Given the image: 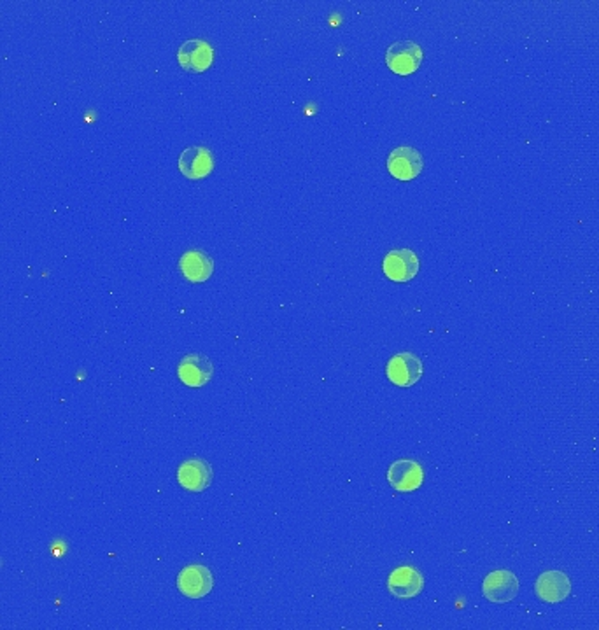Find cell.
Instances as JSON below:
<instances>
[{
    "label": "cell",
    "instance_id": "cell-13",
    "mask_svg": "<svg viewBox=\"0 0 599 630\" xmlns=\"http://www.w3.org/2000/svg\"><path fill=\"white\" fill-rule=\"evenodd\" d=\"M212 373L214 366L201 354H188L177 366V375L188 387H203L212 378Z\"/></svg>",
    "mask_w": 599,
    "mask_h": 630
},
{
    "label": "cell",
    "instance_id": "cell-5",
    "mask_svg": "<svg viewBox=\"0 0 599 630\" xmlns=\"http://www.w3.org/2000/svg\"><path fill=\"white\" fill-rule=\"evenodd\" d=\"M214 60L212 46L203 39H190L181 44L177 51V62L184 70L192 74H201Z\"/></svg>",
    "mask_w": 599,
    "mask_h": 630
},
{
    "label": "cell",
    "instance_id": "cell-8",
    "mask_svg": "<svg viewBox=\"0 0 599 630\" xmlns=\"http://www.w3.org/2000/svg\"><path fill=\"white\" fill-rule=\"evenodd\" d=\"M425 165L423 155L410 146H399L388 156V170L398 181L416 179Z\"/></svg>",
    "mask_w": 599,
    "mask_h": 630
},
{
    "label": "cell",
    "instance_id": "cell-14",
    "mask_svg": "<svg viewBox=\"0 0 599 630\" xmlns=\"http://www.w3.org/2000/svg\"><path fill=\"white\" fill-rule=\"evenodd\" d=\"M179 268L184 275V279H188L190 282H205L210 279L212 271H214V260L200 249H192L188 253H184L179 260Z\"/></svg>",
    "mask_w": 599,
    "mask_h": 630
},
{
    "label": "cell",
    "instance_id": "cell-1",
    "mask_svg": "<svg viewBox=\"0 0 599 630\" xmlns=\"http://www.w3.org/2000/svg\"><path fill=\"white\" fill-rule=\"evenodd\" d=\"M386 64L398 75H410L423 64V48L414 40H398L388 48Z\"/></svg>",
    "mask_w": 599,
    "mask_h": 630
},
{
    "label": "cell",
    "instance_id": "cell-4",
    "mask_svg": "<svg viewBox=\"0 0 599 630\" xmlns=\"http://www.w3.org/2000/svg\"><path fill=\"white\" fill-rule=\"evenodd\" d=\"M212 587H214V578L209 567L205 565H186L177 576V589L186 598H205L210 594Z\"/></svg>",
    "mask_w": 599,
    "mask_h": 630
},
{
    "label": "cell",
    "instance_id": "cell-6",
    "mask_svg": "<svg viewBox=\"0 0 599 630\" xmlns=\"http://www.w3.org/2000/svg\"><path fill=\"white\" fill-rule=\"evenodd\" d=\"M388 482L398 492H414L425 482V469L414 459H398L388 469Z\"/></svg>",
    "mask_w": 599,
    "mask_h": 630
},
{
    "label": "cell",
    "instance_id": "cell-7",
    "mask_svg": "<svg viewBox=\"0 0 599 630\" xmlns=\"http://www.w3.org/2000/svg\"><path fill=\"white\" fill-rule=\"evenodd\" d=\"M382 270L393 282H408L419 273V258L412 249H395L386 254Z\"/></svg>",
    "mask_w": 599,
    "mask_h": 630
},
{
    "label": "cell",
    "instance_id": "cell-9",
    "mask_svg": "<svg viewBox=\"0 0 599 630\" xmlns=\"http://www.w3.org/2000/svg\"><path fill=\"white\" fill-rule=\"evenodd\" d=\"M177 482L190 492H203L212 482V466L201 457L186 459L177 469Z\"/></svg>",
    "mask_w": 599,
    "mask_h": 630
},
{
    "label": "cell",
    "instance_id": "cell-10",
    "mask_svg": "<svg viewBox=\"0 0 599 630\" xmlns=\"http://www.w3.org/2000/svg\"><path fill=\"white\" fill-rule=\"evenodd\" d=\"M425 589V576L412 565H401L395 569L388 580V590L398 599L417 598Z\"/></svg>",
    "mask_w": 599,
    "mask_h": 630
},
{
    "label": "cell",
    "instance_id": "cell-11",
    "mask_svg": "<svg viewBox=\"0 0 599 630\" xmlns=\"http://www.w3.org/2000/svg\"><path fill=\"white\" fill-rule=\"evenodd\" d=\"M534 592L540 600L556 604L571 594V581L561 571H545L534 583Z\"/></svg>",
    "mask_w": 599,
    "mask_h": 630
},
{
    "label": "cell",
    "instance_id": "cell-12",
    "mask_svg": "<svg viewBox=\"0 0 599 630\" xmlns=\"http://www.w3.org/2000/svg\"><path fill=\"white\" fill-rule=\"evenodd\" d=\"M214 162H216L214 155L207 147L193 146V147H188L181 153L179 170L184 177L197 181V179L207 177L212 172Z\"/></svg>",
    "mask_w": 599,
    "mask_h": 630
},
{
    "label": "cell",
    "instance_id": "cell-3",
    "mask_svg": "<svg viewBox=\"0 0 599 630\" xmlns=\"http://www.w3.org/2000/svg\"><path fill=\"white\" fill-rule=\"evenodd\" d=\"M386 375L398 387H412L423 377V363L412 352L395 354L386 366Z\"/></svg>",
    "mask_w": 599,
    "mask_h": 630
},
{
    "label": "cell",
    "instance_id": "cell-2",
    "mask_svg": "<svg viewBox=\"0 0 599 630\" xmlns=\"http://www.w3.org/2000/svg\"><path fill=\"white\" fill-rule=\"evenodd\" d=\"M484 598L495 604H505L517 598L519 594V580L508 569H498L489 572L482 583Z\"/></svg>",
    "mask_w": 599,
    "mask_h": 630
}]
</instances>
